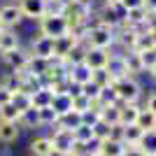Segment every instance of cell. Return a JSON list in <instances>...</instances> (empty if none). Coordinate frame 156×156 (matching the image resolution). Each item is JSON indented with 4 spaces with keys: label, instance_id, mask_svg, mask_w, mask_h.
<instances>
[{
    "label": "cell",
    "instance_id": "cell-56",
    "mask_svg": "<svg viewBox=\"0 0 156 156\" xmlns=\"http://www.w3.org/2000/svg\"><path fill=\"white\" fill-rule=\"evenodd\" d=\"M2 30H7V28H5V23H2V21H0V33H2Z\"/></svg>",
    "mask_w": 156,
    "mask_h": 156
},
{
    "label": "cell",
    "instance_id": "cell-55",
    "mask_svg": "<svg viewBox=\"0 0 156 156\" xmlns=\"http://www.w3.org/2000/svg\"><path fill=\"white\" fill-rule=\"evenodd\" d=\"M149 75H151V77L156 79V65H154V68H151V70H149Z\"/></svg>",
    "mask_w": 156,
    "mask_h": 156
},
{
    "label": "cell",
    "instance_id": "cell-59",
    "mask_svg": "<svg viewBox=\"0 0 156 156\" xmlns=\"http://www.w3.org/2000/svg\"><path fill=\"white\" fill-rule=\"evenodd\" d=\"M26 156H28V154H26Z\"/></svg>",
    "mask_w": 156,
    "mask_h": 156
},
{
    "label": "cell",
    "instance_id": "cell-23",
    "mask_svg": "<svg viewBox=\"0 0 156 156\" xmlns=\"http://www.w3.org/2000/svg\"><path fill=\"white\" fill-rule=\"evenodd\" d=\"M19 128H37L40 126V117H37V110L35 107H28L19 114Z\"/></svg>",
    "mask_w": 156,
    "mask_h": 156
},
{
    "label": "cell",
    "instance_id": "cell-32",
    "mask_svg": "<svg viewBox=\"0 0 156 156\" xmlns=\"http://www.w3.org/2000/svg\"><path fill=\"white\" fill-rule=\"evenodd\" d=\"M149 49H156V44H154V40H151L149 30H147V33H142V35H137V42H135V49H133V51L142 54V51H149Z\"/></svg>",
    "mask_w": 156,
    "mask_h": 156
},
{
    "label": "cell",
    "instance_id": "cell-20",
    "mask_svg": "<svg viewBox=\"0 0 156 156\" xmlns=\"http://www.w3.org/2000/svg\"><path fill=\"white\" fill-rule=\"evenodd\" d=\"M77 126H82V114H79V112H75V110L61 114L58 121H56V128H65V130H75Z\"/></svg>",
    "mask_w": 156,
    "mask_h": 156
},
{
    "label": "cell",
    "instance_id": "cell-36",
    "mask_svg": "<svg viewBox=\"0 0 156 156\" xmlns=\"http://www.w3.org/2000/svg\"><path fill=\"white\" fill-rule=\"evenodd\" d=\"M9 103H12L19 112H23V110H28V107H33V105H30V96H28V93H23V91L12 93V100H9Z\"/></svg>",
    "mask_w": 156,
    "mask_h": 156
},
{
    "label": "cell",
    "instance_id": "cell-51",
    "mask_svg": "<svg viewBox=\"0 0 156 156\" xmlns=\"http://www.w3.org/2000/svg\"><path fill=\"white\" fill-rule=\"evenodd\" d=\"M149 35H151V40H154V44H156V28H151V30H149Z\"/></svg>",
    "mask_w": 156,
    "mask_h": 156
},
{
    "label": "cell",
    "instance_id": "cell-28",
    "mask_svg": "<svg viewBox=\"0 0 156 156\" xmlns=\"http://www.w3.org/2000/svg\"><path fill=\"white\" fill-rule=\"evenodd\" d=\"M100 121H105L107 126L119 124V105H103L100 107Z\"/></svg>",
    "mask_w": 156,
    "mask_h": 156
},
{
    "label": "cell",
    "instance_id": "cell-50",
    "mask_svg": "<svg viewBox=\"0 0 156 156\" xmlns=\"http://www.w3.org/2000/svg\"><path fill=\"white\" fill-rule=\"evenodd\" d=\"M144 9L147 12H156V0H144Z\"/></svg>",
    "mask_w": 156,
    "mask_h": 156
},
{
    "label": "cell",
    "instance_id": "cell-58",
    "mask_svg": "<svg viewBox=\"0 0 156 156\" xmlns=\"http://www.w3.org/2000/svg\"><path fill=\"white\" fill-rule=\"evenodd\" d=\"M44 2H49V0H44Z\"/></svg>",
    "mask_w": 156,
    "mask_h": 156
},
{
    "label": "cell",
    "instance_id": "cell-8",
    "mask_svg": "<svg viewBox=\"0 0 156 156\" xmlns=\"http://www.w3.org/2000/svg\"><path fill=\"white\" fill-rule=\"evenodd\" d=\"M107 58H110L107 49H93V47H89L86 56H84V65L89 70H103L105 65H107Z\"/></svg>",
    "mask_w": 156,
    "mask_h": 156
},
{
    "label": "cell",
    "instance_id": "cell-9",
    "mask_svg": "<svg viewBox=\"0 0 156 156\" xmlns=\"http://www.w3.org/2000/svg\"><path fill=\"white\" fill-rule=\"evenodd\" d=\"M77 44H79V40L75 37L72 33H65V35L56 37L54 40V58H65Z\"/></svg>",
    "mask_w": 156,
    "mask_h": 156
},
{
    "label": "cell",
    "instance_id": "cell-38",
    "mask_svg": "<svg viewBox=\"0 0 156 156\" xmlns=\"http://www.w3.org/2000/svg\"><path fill=\"white\" fill-rule=\"evenodd\" d=\"M19 114H21V112L16 110L12 103L0 105V121H19Z\"/></svg>",
    "mask_w": 156,
    "mask_h": 156
},
{
    "label": "cell",
    "instance_id": "cell-47",
    "mask_svg": "<svg viewBox=\"0 0 156 156\" xmlns=\"http://www.w3.org/2000/svg\"><path fill=\"white\" fill-rule=\"evenodd\" d=\"M110 137H112V140H119V142H124V126H121V124L112 126V128H110Z\"/></svg>",
    "mask_w": 156,
    "mask_h": 156
},
{
    "label": "cell",
    "instance_id": "cell-10",
    "mask_svg": "<svg viewBox=\"0 0 156 156\" xmlns=\"http://www.w3.org/2000/svg\"><path fill=\"white\" fill-rule=\"evenodd\" d=\"M105 70L110 72V77L117 82V79H124L128 77V70H126V61H124V54H112L110 51V58H107V65Z\"/></svg>",
    "mask_w": 156,
    "mask_h": 156
},
{
    "label": "cell",
    "instance_id": "cell-13",
    "mask_svg": "<svg viewBox=\"0 0 156 156\" xmlns=\"http://www.w3.org/2000/svg\"><path fill=\"white\" fill-rule=\"evenodd\" d=\"M51 140L49 135H37L33 137L30 144H28V156H49L51 154Z\"/></svg>",
    "mask_w": 156,
    "mask_h": 156
},
{
    "label": "cell",
    "instance_id": "cell-30",
    "mask_svg": "<svg viewBox=\"0 0 156 156\" xmlns=\"http://www.w3.org/2000/svg\"><path fill=\"white\" fill-rule=\"evenodd\" d=\"M86 49H89V47H86V44H82V42H79V44L75 47V49H72V51L68 54V56H65L63 61H65V63H68V65H70V68H72V65H79V63H84Z\"/></svg>",
    "mask_w": 156,
    "mask_h": 156
},
{
    "label": "cell",
    "instance_id": "cell-5",
    "mask_svg": "<svg viewBox=\"0 0 156 156\" xmlns=\"http://www.w3.org/2000/svg\"><path fill=\"white\" fill-rule=\"evenodd\" d=\"M28 54H30V56H35V58L51 61V58H54V40H51V37H44V35H37V37H33Z\"/></svg>",
    "mask_w": 156,
    "mask_h": 156
},
{
    "label": "cell",
    "instance_id": "cell-4",
    "mask_svg": "<svg viewBox=\"0 0 156 156\" xmlns=\"http://www.w3.org/2000/svg\"><path fill=\"white\" fill-rule=\"evenodd\" d=\"M126 16V9L121 5H103V9L98 12V23H105V26L110 28H117Z\"/></svg>",
    "mask_w": 156,
    "mask_h": 156
},
{
    "label": "cell",
    "instance_id": "cell-6",
    "mask_svg": "<svg viewBox=\"0 0 156 156\" xmlns=\"http://www.w3.org/2000/svg\"><path fill=\"white\" fill-rule=\"evenodd\" d=\"M23 19H33V21H40L42 16L47 14V2L44 0H16Z\"/></svg>",
    "mask_w": 156,
    "mask_h": 156
},
{
    "label": "cell",
    "instance_id": "cell-46",
    "mask_svg": "<svg viewBox=\"0 0 156 156\" xmlns=\"http://www.w3.org/2000/svg\"><path fill=\"white\" fill-rule=\"evenodd\" d=\"M119 5L124 7L126 12H128V9H137V7H144V0H119Z\"/></svg>",
    "mask_w": 156,
    "mask_h": 156
},
{
    "label": "cell",
    "instance_id": "cell-3",
    "mask_svg": "<svg viewBox=\"0 0 156 156\" xmlns=\"http://www.w3.org/2000/svg\"><path fill=\"white\" fill-rule=\"evenodd\" d=\"M40 26V35H44V37H61V35H65L68 33V23H65V16L63 14H58V16H51V14H44L42 19L37 21Z\"/></svg>",
    "mask_w": 156,
    "mask_h": 156
},
{
    "label": "cell",
    "instance_id": "cell-54",
    "mask_svg": "<svg viewBox=\"0 0 156 156\" xmlns=\"http://www.w3.org/2000/svg\"><path fill=\"white\" fill-rule=\"evenodd\" d=\"M103 2H105V5H117L119 0H103Z\"/></svg>",
    "mask_w": 156,
    "mask_h": 156
},
{
    "label": "cell",
    "instance_id": "cell-42",
    "mask_svg": "<svg viewBox=\"0 0 156 156\" xmlns=\"http://www.w3.org/2000/svg\"><path fill=\"white\" fill-rule=\"evenodd\" d=\"M110 128H112V126H107L105 121H98V124L93 126V137H98V140H107V137H110Z\"/></svg>",
    "mask_w": 156,
    "mask_h": 156
},
{
    "label": "cell",
    "instance_id": "cell-43",
    "mask_svg": "<svg viewBox=\"0 0 156 156\" xmlns=\"http://www.w3.org/2000/svg\"><path fill=\"white\" fill-rule=\"evenodd\" d=\"M140 58H142L144 70H151V68L156 65V49H149V51H142V54H140Z\"/></svg>",
    "mask_w": 156,
    "mask_h": 156
},
{
    "label": "cell",
    "instance_id": "cell-22",
    "mask_svg": "<svg viewBox=\"0 0 156 156\" xmlns=\"http://www.w3.org/2000/svg\"><path fill=\"white\" fill-rule=\"evenodd\" d=\"M0 89H5L7 93H16L21 91V75L19 72H7L0 77Z\"/></svg>",
    "mask_w": 156,
    "mask_h": 156
},
{
    "label": "cell",
    "instance_id": "cell-41",
    "mask_svg": "<svg viewBox=\"0 0 156 156\" xmlns=\"http://www.w3.org/2000/svg\"><path fill=\"white\" fill-rule=\"evenodd\" d=\"M98 121H100V112H98V110H86L84 114H82V124H84V126H91V128H93Z\"/></svg>",
    "mask_w": 156,
    "mask_h": 156
},
{
    "label": "cell",
    "instance_id": "cell-21",
    "mask_svg": "<svg viewBox=\"0 0 156 156\" xmlns=\"http://www.w3.org/2000/svg\"><path fill=\"white\" fill-rule=\"evenodd\" d=\"M21 75V91L28 93V96H33L35 91H40L42 89V77H35V75H28V72H19Z\"/></svg>",
    "mask_w": 156,
    "mask_h": 156
},
{
    "label": "cell",
    "instance_id": "cell-16",
    "mask_svg": "<svg viewBox=\"0 0 156 156\" xmlns=\"http://www.w3.org/2000/svg\"><path fill=\"white\" fill-rule=\"evenodd\" d=\"M19 124L16 121H0V142L2 144H12L19 140Z\"/></svg>",
    "mask_w": 156,
    "mask_h": 156
},
{
    "label": "cell",
    "instance_id": "cell-1",
    "mask_svg": "<svg viewBox=\"0 0 156 156\" xmlns=\"http://www.w3.org/2000/svg\"><path fill=\"white\" fill-rule=\"evenodd\" d=\"M86 47H93V49H107L114 44V28L105 26V23H96V26H89L86 33Z\"/></svg>",
    "mask_w": 156,
    "mask_h": 156
},
{
    "label": "cell",
    "instance_id": "cell-53",
    "mask_svg": "<svg viewBox=\"0 0 156 156\" xmlns=\"http://www.w3.org/2000/svg\"><path fill=\"white\" fill-rule=\"evenodd\" d=\"M68 156H84V154H82V151H75V149H72V151H70Z\"/></svg>",
    "mask_w": 156,
    "mask_h": 156
},
{
    "label": "cell",
    "instance_id": "cell-26",
    "mask_svg": "<svg viewBox=\"0 0 156 156\" xmlns=\"http://www.w3.org/2000/svg\"><path fill=\"white\" fill-rule=\"evenodd\" d=\"M47 68H49V61L30 56V58H28V63H26V70H23V72H28V75H35V77H42V75L47 72Z\"/></svg>",
    "mask_w": 156,
    "mask_h": 156
},
{
    "label": "cell",
    "instance_id": "cell-45",
    "mask_svg": "<svg viewBox=\"0 0 156 156\" xmlns=\"http://www.w3.org/2000/svg\"><path fill=\"white\" fill-rule=\"evenodd\" d=\"M124 156H147V154L140 149V144H124Z\"/></svg>",
    "mask_w": 156,
    "mask_h": 156
},
{
    "label": "cell",
    "instance_id": "cell-27",
    "mask_svg": "<svg viewBox=\"0 0 156 156\" xmlns=\"http://www.w3.org/2000/svg\"><path fill=\"white\" fill-rule=\"evenodd\" d=\"M154 124H156V114H151L149 110H140V114H137V121H135V126L142 133H147V130H154Z\"/></svg>",
    "mask_w": 156,
    "mask_h": 156
},
{
    "label": "cell",
    "instance_id": "cell-7",
    "mask_svg": "<svg viewBox=\"0 0 156 156\" xmlns=\"http://www.w3.org/2000/svg\"><path fill=\"white\" fill-rule=\"evenodd\" d=\"M51 140V149L56 151H63V154H70L72 147H75V135H72V130H65V128H56L49 135Z\"/></svg>",
    "mask_w": 156,
    "mask_h": 156
},
{
    "label": "cell",
    "instance_id": "cell-19",
    "mask_svg": "<svg viewBox=\"0 0 156 156\" xmlns=\"http://www.w3.org/2000/svg\"><path fill=\"white\" fill-rule=\"evenodd\" d=\"M124 61H126V70H128V77H135L140 72H144L142 58L137 51H124Z\"/></svg>",
    "mask_w": 156,
    "mask_h": 156
},
{
    "label": "cell",
    "instance_id": "cell-40",
    "mask_svg": "<svg viewBox=\"0 0 156 156\" xmlns=\"http://www.w3.org/2000/svg\"><path fill=\"white\" fill-rule=\"evenodd\" d=\"M72 110L79 112V114H84L86 110H91V100H89V98H84L82 93L72 96Z\"/></svg>",
    "mask_w": 156,
    "mask_h": 156
},
{
    "label": "cell",
    "instance_id": "cell-33",
    "mask_svg": "<svg viewBox=\"0 0 156 156\" xmlns=\"http://www.w3.org/2000/svg\"><path fill=\"white\" fill-rule=\"evenodd\" d=\"M142 135H144V133L137 128L135 124H133V126H124V144H137Z\"/></svg>",
    "mask_w": 156,
    "mask_h": 156
},
{
    "label": "cell",
    "instance_id": "cell-24",
    "mask_svg": "<svg viewBox=\"0 0 156 156\" xmlns=\"http://www.w3.org/2000/svg\"><path fill=\"white\" fill-rule=\"evenodd\" d=\"M100 156H124V142H119V140H103L100 142Z\"/></svg>",
    "mask_w": 156,
    "mask_h": 156
},
{
    "label": "cell",
    "instance_id": "cell-25",
    "mask_svg": "<svg viewBox=\"0 0 156 156\" xmlns=\"http://www.w3.org/2000/svg\"><path fill=\"white\" fill-rule=\"evenodd\" d=\"M56 114H65V112H70L72 110V98L68 96V93H58V96H54V100H51V105H49Z\"/></svg>",
    "mask_w": 156,
    "mask_h": 156
},
{
    "label": "cell",
    "instance_id": "cell-12",
    "mask_svg": "<svg viewBox=\"0 0 156 156\" xmlns=\"http://www.w3.org/2000/svg\"><path fill=\"white\" fill-rule=\"evenodd\" d=\"M5 56V63L12 68V72H23L26 70V63H28V58H30V54L26 51V49H14V51H7V54H2Z\"/></svg>",
    "mask_w": 156,
    "mask_h": 156
},
{
    "label": "cell",
    "instance_id": "cell-34",
    "mask_svg": "<svg viewBox=\"0 0 156 156\" xmlns=\"http://www.w3.org/2000/svg\"><path fill=\"white\" fill-rule=\"evenodd\" d=\"M37 117H40V126H56V121H58V114H56L51 107L37 110Z\"/></svg>",
    "mask_w": 156,
    "mask_h": 156
},
{
    "label": "cell",
    "instance_id": "cell-39",
    "mask_svg": "<svg viewBox=\"0 0 156 156\" xmlns=\"http://www.w3.org/2000/svg\"><path fill=\"white\" fill-rule=\"evenodd\" d=\"M79 93H82L84 98H89V100L93 103V100H98V96H100V86L93 84V82H86V84L79 86Z\"/></svg>",
    "mask_w": 156,
    "mask_h": 156
},
{
    "label": "cell",
    "instance_id": "cell-14",
    "mask_svg": "<svg viewBox=\"0 0 156 156\" xmlns=\"http://www.w3.org/2000/svg\"><path fill=\"white\" fill-rule=\"evenodd\" d=\"M140 105L137 103H130V105H121L119 103V124L121 126H133L137 121V114H140Z\"/></svg>",
    "mask_w": 156,
    "mask_h": 156
},
{
    "label": "cell",
    "instance_id": "cell-18",
    "mask_svg": "<svg viewBox=\"0 0 156 156\" xmlns=\"http://www.w3.org/2000/svg\"><path fill=\"white\" fill-rule=\"evenodd\" d=\"M21 42H19V35L14 30H2L0 33V54H7V51H14V49H19Z\"/></svg>",
    "mask_w": 156,
    "mask_h": 156
},
{
    "label": "cell",
    "instance_id": "cell-11",
    "mask_svg": "<svg viewBox=\"0 0 156 156\" xmlns=\"http://www.w3.org/2000/svg\"><path fill=\"white\" fill-rule=\"evenodd\" d=\"M21 19H23V14H21V9H19V5H16V2H7V5L0 7V21L5 23V28L19 26Z\"/></svg>",
    "mask_w": 156,
    "mask_h": 156
},
{
    "label": "cell",
    "instance_id": "cell-29",
    "mask_svg": "<svg viewBox=\"0 0 156 156\" xmlns=\"http://www.w3.org/2000/svg\"><path fill=\"white\" fill-rule=\"evenodd\" d=\"M140 149L147 156H156V130H147L142 137H140Z\"/></svg>",
    "mask_w": 156,
    "mask_h": 156
},
{
    "label": "cell",
    "instance_id": "cell-49",
    "mask_svg": "<svg viewBox=\"0 0 156 156\" xmlns=\"http://www.w3.org/2000/svg\"><path fill=\"white\" fill-rule=\"evenodd\" d=\"M12 100V93H7L5 89H0V105H7Z\"/></svg>",
    "mask_w": 156,
    "mask_h": 156
},
{
    "label": "cell",
    "instance_id": "cell-44",
    "mask_svg": "<svg viewBox=\"0 0 156 156\" xmlns=\"http://www.w3.org/2000/svg\"><path fill=\"white\" fill-rule=\"evenodd\" d=\"M65 12V5L61 0H49L47 2V14H51V16H58V14Z\"/></svg>",
    "mask_w": 156,
    "mask_h": 156
},
{
    "label": "cell",
    "instance_id": "cell-35",
    "mask_svg": "<svg viewBox=\"0 0 156 156\" xmlns=\"http://www.w3.org/2000/svg\"><path fill=\"white\" fill-rule=\"evenodd\" d=\"M72 135H75V142H79V144H86L89 140H93V128L91 126H77V128L72 130Z\"/></svg>",
    "mask_w": 156,
    "mask_h": 156
},
{
    "label": "cell",
    "instance_id": "cell-48",
    "mask_svg": "<svg viewBox=\"0 0 156 156\" xmlns=\"http://www.w3.org/2000/svg\"><path fill=\"white\" fill-rule=\"evenodd\" d=\"M144 110H149L151 114H156V93H151V96L147 98V105H144Z\"/></svg>",
    "mask_w": 156,
    "mask_h": 156
},
{
    "label": "cell",
    "instance_id": "cell-37",
    "mask_svg": "<svg viewBox=\"0 0 156 156\" xmlns=\"http://www.w3.org/2000/svg\"><path fill=\"white\" fill-rule=\"evenodd\" d=\"M98 103H100V105H119L117 91H114L112 86H105V89H100V96H98Z\"/></svg>",
    "mask_w": 156,
    "mask_h": 156
},
{
    "label": "cell",
    "instance_id": "cell-52",
    "mask_svg": "<svg viewBox=\"0 0 156 156\" xmlns=\"http://www.w3.org/2000/svg\"><path fill=\"white\" fill-rule=\"evenodd\" d=\"M49 156H68V154H63V151H56V149H54V151H51Z\"/></svg>",
    "mask_w": 156,
    "mask_h": 156
},
{
    "label": "cell",
    "instance_id": "cell-15",
    "mask_svg": "<svg viewBox=\"0 0 156 156\" xmlns=\"http://www.w3.org/2000/svg\"><path fill=\"white\" fill-rule=\"evenodd\" d=\"M91 72H93V70H89L84 63L72 65L70 72H68V82H70V84H75V86H82V84H86V82H91Z\"/></svg>",
    "mask_w": 156,
    "mask_h": 156
},
{
    "label": "cell",
    "instance_id": "cell-31",
    "mask_svg": "<svg viewBox=\"0 0 156 156\" xmlns=\"http://www.w3.org/2000/svg\"><path fill=\"white\" fill-rule=\"evenodd\" d=\"M91 82H93V84H98L100 89L114 84V79L110 77V72L105 70V68H103V70H93V72H91Z\"/></svg>",
    "mask_w": 156,
    "mask_h": 156
},
{
    "label": "cell",
    "instance_id": "cell-17",
    "mask_svg": "<svg viewBox=\"0 0 156 156\" xmlns=\"http://www.w3.org/2000/svg\"><path fill=\"white\" fill-rule=\"evenodd\" d=\"M54 100V91L49 89V86H42L40 91H35L30 96V105L35 107V110H42V107H49Z\"/></svg>",
    "mask_w": 156,
    "mask_h": 156
},
{
    "label": "cell",
    "instance_id": "cell-57",
    "mask_svg": "<svg viewBox=\"0 0 156 156\" xmlns=\"http://www.w3.org/2000/svg\"><path fill=\"white\" fill-rule=\"evenodd\" d=\"M154 130H156V124H154Z\"/></svg>",
    "mask_w": 156,
    "mask_h": 156
},
{
    "label": "cell",
    "instance_id": "cell-2",
    "mask_svg": "<svg viewBox=\"0 0 156 156\" xmlns=\"http://www.w3.org/2000/svg\"><path fill=\"white\" fill-rule=\"evenodd\" d=\"M112 89L117 91V98L121 105H130V103H137V98L142 96V86L137 84L135 77H124V79H117Z\"/></svg>",
    "mask_w": 156,
    "mask_h": 156
}]
</instances>
